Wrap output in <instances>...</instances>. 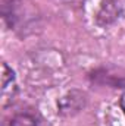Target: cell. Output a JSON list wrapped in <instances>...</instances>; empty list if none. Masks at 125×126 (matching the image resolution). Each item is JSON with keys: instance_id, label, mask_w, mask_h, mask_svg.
Here are the masks:
<instances>
[{"instance_id": "2", "label": "cell", "mask_w": 125, "mask_h": 126, "mask_svg": "<svg viewBox=\"0 0 125 126\" xmlns=\"http://www.w3.org/2000/svg\"><path fill=\"white\" fill-rule=\"evenodd\" d=\"M88 97L83 90H71L63 94L58 101V113L62 117H72L81 113L87 106Z\"/></svg>"}, {"instance_id": "3", "label": "cell", "mask_w": 125, "mask_h": 126, "mask_svg": "<svg viewBox=\"0 0 125 126\" xmlns=\"http://www.w3.org/2000/svg\"><path fill=\"white\" fill-rule=\"evenodd\" d=\"M125 12V0H102L94 19L100 28H107L113 25Z\"/></svg>"}, {"instance_id": "1", "label": "cell", "mask_w": 125, "mask_h": 126, "mask_svg": "<svg viewBox=\"0 0 125 126\" xmlns=\"http://www.w3.org/2000/svg\"><path fill=\"white\" fill-rule=\"evenodd\" d=\"M88 79L96 85H106L110 88H125V70L121 67L100 66L88 73Z\"/></svg>"}, {"instance_id": "6", "label": "cell", "mask_w": 125, "mask_h": 126, "mask_svg": "<svg viewBox=\"0 0 125 126\" xmlns=\"http://www.w3.org/2000/svg\"><path fill=\"white\" fill-rule=\"evenodd\" d=\"M1 126H41V119L35 111H18L4 119Z\"/></svg>"}, {"instance_id": "4", "label": "cell", "mask_w": 125, "mask_h": 126, "mask_svg": "<svg viewBox=\"0 0 125 126\" xmlns=\"http://www.w3.org/2000/svg\"><path fill=\"white\" fill-rule=\"evenodd\" d=\"M1 15L7 28L18 31L25 24L27 10L24 7V1L22 0H3Z\"/></svg>"}, {"instance_id": "7", "label": "cell", "mask_w": 125, "mask_h": 126, "mask_svg": "<svg viewBox=\"0 0 125 126\" xmlns=\"http://www.w3.org/2000/svg\"><path fill=\"white\" fill-rule=\"evenodd\" d=\"M119 107H121V110H122V113H124V116H125V93L119 98Z\"/></svg>"}, {"instance_id": "5", "label": "cell", "mask_w": 125, "mask_h": 126, "mask_svg": "<svg viewBox=\"0 0 125 126\" xmlns=\"http://www.w3.org/2000/svg\"><path fill=\"white\" fill-rule=\"evenodd\" d=\"M19 93L16 75L7 63H1V107L6 109L16 101Z\"/></svg>"}]
</instances>
